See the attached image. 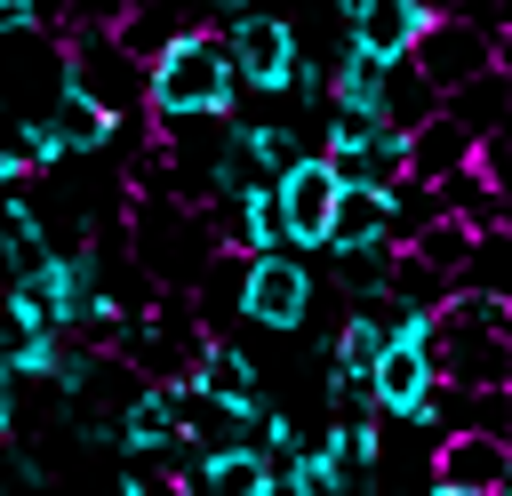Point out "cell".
I'll list each match as a JSON object with an SVG mask.
<instances>
[{
    "mask_svg": "<svg viewBox=\"0 0 512 496\" xmlns=\"http://www.w3.org/2000/svg\"><path fill=\"white\" fill-rule=\"evenodd\" d=\"M392 280V248H360V256H336V288L344 296H376Z\"/></svg>",
    "mask_w": 512,
    "mask_h": 496,
    "instance_id": "20",
    "label": "cell"
},
{
    "mask_svg": "<svg viewBox=\"0 0 512 496\" xmlns=\"http://www.w3.org/2000/svg\"><path fill=\"white\" fill-rule=\"evenodd\" d=\"M432 16H440L432 0H336V24H344L352 48L376 56V64H408Z\"/></svg>",
    "mask_w": 512,
    "mask_h": 496,
    "instance_id": "6",
    "label": "cell"
},
{
    "mask_svg": "<svg viewBox=\"0 0 512 496\" xmlns=\"http://www.w3.org/2000/svg\"><path fill=\"white\" fill-rule=\"evenodd\" d=\"M496 72H504V80H512V32H504V40H496Z\"/></svg>",
    "mask_w": 512,
    "mask_h": 496,
    "instance_id": "24",
    "label": "cell"
},
{
    "mask_svg": "<svg viewBox=\"0 0 512 496\" xmlns=\"http://www.w3.org/2000/svg\"><path fill=\"white\" fill-rule=\"evenodd\" d=\"M512 480V440H488V432H448L440 456H432V488H480L496 496Z\"/></svg>",
    "mask_w": 512,
    "mask_h": 496,
    "instance_id": "10",
    "label": "cell"
},
{
    "mask_svg": "<svg viewBox=\"0 0 512 496\" xmlns=\"http://www.w3.org/2000/svg\"><path fill=\"white\" fill-rule=\"evenodd\" d=\"M472 160H480V136H464L448 112L408 136V184H448V176H464Z\"/></svg>",
    "mask_w": 512,
    "mask_h": 496,
    "instance_id": "13",
    "label": "cell"
},
{
    "mask_svg": "<svg viewBox=\"0 0 512 496\" xmlns=\"http://www.w3.org/2000/svg\"><path fill=\"white\" fill-rule=\"evenodd\" d=\"M136 0H64V32H120Z\"/></svg>",
    "mask_w": 512,
    "mask_h": 496,
    "instance_id": "21",
    "label": "cell"
},
{
    "mask_svg": "<svg viewBox=\"0 0 512 496\" xmlns=\"http://www.w3.org/2000/svg\"><path fill=\"white\" fill-rule=\"evenodd\" d=\"M424 496H480V488H424Z\"/></svg>",
    "mask_w": 512,
    "mask_h": 496,
    "instance_id": "25",
    "label": "cell"
},
{
    "mask_svg": "<svg viewBox=\"0 0 512 496\" xmlns=\"http://www.w3.org/2000/svg\"><path fill=\"white\" fill-rule=\"evenodd\" d=\"M40 120H48V136L64 144V160H96L104 144H120V120L96 112L88 96H72V88H56V104H48Z\"/></svg>",
    "mask_w": 512,
    "mask_h": 496,
    "instance_id": "14",
    "label": "cell"
},
{
    "mask_svg": "<svg viewBox=\"0 0 512 496\" xmlns=\"http://www.w3.org/2000/svg\"><path fill=\"white\" fill-rule=\"evenodd\" d=\"M360 248H392V192L344 184L336 192V224H328V256H360Z\"/></svg>",
    "mask_w": 512,
    "mask_h": 496,
    "instance_id": "12",
    "label": "cell"
},
{
    "mask_svg": "<svg viewBox=\"0 0 512 496\" xmlns=\"http://www.w3.org/2000/svg\"><path fill=\"white\" fill-rule=\"evenodd\" d=\"M224 56H232L240 96L280 104V96H288V72H296V56H304V32H296V16H280V8H248V16L224 24Z\"/></svg>",
    "mask_w": 512,
    "mask_h": 496,
    "instance_id": "2",
    "label": "cell"
},
{
    "mask_svg": "<svg viewBox=\"0 0 512 496\" xmlns=\"http://www.w3.org/2000/svg\"><path fill=\"white\" fill-rule=\"evenodd\" d=\"M400 256H416L424 272H440L448 288H456V272H464V256H472V224H456V216H440V224H424Z\"/></svg>",
    "mask_w": 512,
    "mask_h": 496,
    "instance_id": "18",
    "label": "cell"
},
{
    "mask_svg": "<svg viewBox=\"0 0 512 496\" xmlns=\"http://www.w3.org/2000/svg\"><path fill=\"white\" fill-rule=\"evenodd\" d=\"M144 112L152 128H184V120H240V80L224 56V32H184L152 72H144Z\"/></svg>",
    "mask_w": 512,
    "mask_h": 496,
    "instance_id": "1",
    "label": "cell"
},
{
    "mask_svg": "<svg viewBox=\"0 0 512 496\" xmlns=\"http://www.w3.org/2000/svg\"><path fill=\"white\" fill-rule=\"evenodd\" d=\"M8 432H16V384L0 376V448H8Z\"/></svg>",
    "mask_w": 512,
    "mask_h": 496,
    "instance_id": "23",
    "label": "cell"
},
{
    "mask_svg": "<svg viewBox=\"0 0 512 496\" xmlns=\"http://www.w3.org/2000/svg\"><path fill=\"white\" fill-rule=\"evenodd\" d=\"M440 104H448V96H440L416 64H392V72H384V104H376V112H384L392 136H416L424 120H440Z\"/></svg>",
    "mask_w": 512,
    "mask_h": 496,
    "instance_id": "16",
    "label": "cell"
},
{
    "mask_svg": "<svg viewBox=\"0 0 512 496\" xmlns=\"http://www.w3.org/2000/svg\"><path fill=\"white\" fill-rule=\"evenodd\" d=\"M440 96H456L464 80H480V72H496V40L480 32V24H464V16H432L424 24V40H416V56H408Z\"/></svg>",
    "mask_w": 512,
    "mask_h": 496,
    "instance_id": "7",
    "label": "cell"
},
{
    "mask_svg": "<svg viewBox=\"0 0 512 496\" xmlns=\"http://www.w3.org/2000/svg\"><path fill=\"white\" fill-rule=\"evenodd\" d=\"M440 112H448L464 136H480V144H488V136H504V128H512V80H504V72H480V80H464Z\"/></svg>",
    "mask_w": 512,
    "mask_h": 496,
    "instance_id": "15",
    "label": "cell"
},
{
    "mask_svg": "<svg viewBox=\"0 0 512 496\" xmlns=\"http://www.w3.org/2000/svg\"><path fill=\"white\" fill-rule=\"evenodd\" d=\"M288 496H344V480H336V464H328L320 448H304V456L288 464Z\"/></svg>",
    "mask_w": 512,
    "mask_h": 496,
    "instance_id": "22",
    "label": "cell"
},
{
    "mask_svg": "<svg viewBox=\"0 0 512 496\" xmlns=\"http://www.w3.org/2000/svg\"><path fill=\"white\" fill-rule=\"evenodd\" d=\"M200 216H208V232H216V256H272V248H288V240H280V200H272V184H264V192L208 200Z\"/></svg>",
    "mask_w": 512,
    "mask_h": 496,
    "instance_id": "9",
    "label": "cell"
},
{
    "mask_svg": "<svg viewBox=\"0 0 512 496\" xmlns=\"http://www.w3.org/2000/svg\"><path fill=\"white\" fill-rule=\"evenodd\" d=\"M336 168L312 152V160H296L280 184H272V200H280V240L296 248V256H328V224H336Z\"/></svg>",
    "mask_w": 512,
    "mask_h": 496,
    "instance_id": "5",
    "label": "cell"
},
{
    "mask_svg": "<svg viewBox=\"0 0 512 496\" xmlns=\"http://www.w3.org/2000/svg\"><path fill=\"white\" fill-rule=\"evenodd\" d=\"M184 384H192L200 400H216V408H232L240 424H256V416L272 408V400H264V368H256V360H248V352H240L232 336H208Z\"/></svg>",
    "mask_w": 512,
    "mask_h": 496,
    "instance_id": "8",
    "label": "cell"
},
{
    "mask_svg": "<svg viewBox=\"0 0 512 496\" xmlns=\"http://www.w3.org/2000/svg\"><path fill=\"white\" fill-rule=\"evenodd\" d=\"M312 448L336 464L344 496H376V464H384V432H376V416H328V432H320Z\"/></svg>",
    "mask_w": 512,
    "mask_h": 496,
    "instance_id": "11",
    "label": "cell"
},
{
    "mask_svg": "<svg viewBox=\"0 0 512 496\" xmlns=\"http://www.w3.org/2000/svg\"><path fill=\"white\" fill-rule=\"evenodd\" d=\"M456 296L512 304V232H472V256H464V272H456Z\"/></svg>",
    "mask_w": 512,
    "mask_h": 496,
    "instance_id": "17",
    "label": "cell"
},
{
    "mask_svg": "<svg viewBox=\"0 0 512 496\" xmlns=\"http://www.w3.org/2000/svg\"><path fill=\"white\" fill-rule=\"evenodd\" d=\"M240 320L264 328V336H296L312 320V264L296 248H272V256H248L240 264Z\"/></svg>",
    "mask_w": 512,
    "mask_h": 496,
    "instance_id": "4",
    "label": "cell"
},
{
    "mask_svg": "<svg viewBox=\"0 0 512 496\" xmlns=\"http://www.w3.org/2000/svg\"><path fill=\"white\" fill-rule=\"evenodd\" d=\"M384 288H392V296H400L408 312H440V304L456 296V288H448L440 272H424L416 256H392V280H384Z\"/></svg>",
    "mask_w": 512,
    "mask_h": 496,
    "instance_id": "19",
    "label": "cell"
},
{
    "mask_svg": "<svg viewBox=\"0 0 512 496\" xmlns=\"http://www.w3.org/2000/svg\"><path fill=\"white\" fill-rule=\"evenodd\" d=\"M504 392H512V384H504Z\"/></svg>",
    "mask_w": 512,
    "mask_h": 496,
    "instance_id": "26",
    "label": "cell"
},
{
    "mask_svg": "<svg viewBox=\"0 0 512 496\" xmlns=\"http://www.w3.org/2000/svg\"><path fill=\"white\" fill-rule=\"evenodd\" d=\"M64 88L88 96L96 112H112L120 128L144 112V64L112 32H64Z\"/></svg>",
    "mask_w": 512,
    "mask_h": 496,
    "instance_id": "3",
    "label": "cell"
}]
</instances>
